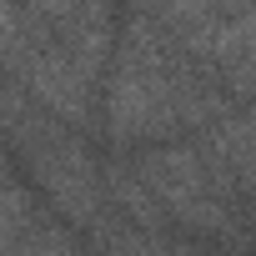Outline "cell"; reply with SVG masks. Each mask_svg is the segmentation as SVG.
<instances>
[{
	"mask_svg": "<svg viewBox=\"0 0 256 256\" xmlns=\"http://www.w3.org/2000/svg\"><path fill=\"white\" fill-rule=\"evenodd\" d=\"M16 256H76L70 246H60V241H50V236H36L30 246H20Z\"/></svg>",
	"mask_w": 256,
	"mask_h": 256,
	"instance_id": "obj_1",
	"label": "cell"
}]
</instances>
